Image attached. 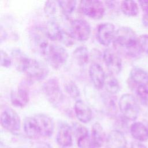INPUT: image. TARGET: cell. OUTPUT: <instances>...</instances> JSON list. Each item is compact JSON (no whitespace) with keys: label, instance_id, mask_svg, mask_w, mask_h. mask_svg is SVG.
<instances>
[{"label":"cell","instance_id":"cell-1","mask_svg":"<svg viewBox=\"0 0 148 148\" xmlns=\"http://www.w3.org/2000/svg\"><path fill=\"white\" fill-rule=\"evenodd\" d=\"M12 56L14 60L16 69L24 73L28 79L39 81L47 77L49 69L40 61L28 57L18 49L12 50Z\"/></svg>","mask_w":148,"mask_h":148},{"label":"cell","instance_id":"cell-2","mask_svg":"<svg viewBox=\"0 0 148 148\" xmlns=\"http://www.w3.org/2000/svg\"><path fill=\"white\" fill-rule=\"evenodd\" d=\"M113 42L116 49L131 58H138L142 54L138 37L130 27H121L117 29Z\"/></svg>","mask_w":148,"mask_h":148},{"label":"cell","instance_id":"cell-3","mask_svg":"<svg viewBox=\"0 0 148 148\" xmlns=\"http://www.w3.org/2000/svg\"><path fill=\"white\" fill-rule=\"evenodd\" d=\"M118 106L123 117L127 121H134L138 118L140 109L136 98L132 94L122 95L118 102Z\"/></svg>","mask_w":148,"mask_h":148},{"label":"cell","instance_id":"cell-4","mask_svg":"<svg viewBox=\"0 0 148 148\" xmlns=\"http://www.w3.org/2000/svg\"><path fill=\"white\" fill-rule=\"evenodd\" d=\"M42 90L48 101L54 106H58L62 102L64 95L57 78L47 80L43 84Z\"/></svg>","mask_w":148,"mask_h":148},{"label":"cell","instance_id":"cell-5","mask_svg":"<svg viewBox=\"0 0 148 148\" xmlns=\"http://www.w3.org/2000/svg\"><path fill=\"white\" fill-rule=\"evenodd\" d=\"M45 57L52 68L58 69L66 64L68 54L66 49L62 46L57 44H51L49 45Z\"/></svg>","mask_w":148,"mask_h":148},{"label":"cell","instance_id":"cell-6","mask_svg":"<svg viewBox=\"0 0 148 148\" xmlns=\"http://www.w3.org/2000/svg\"><path fill=\"white\" fill-rule=\"evenodd\" d=\"M1 124L3 128L13 134L18 133L21 128V120L13 109L6 107L1 113Z\"/></svg>","mask_w":148,"mask_h":148},{"label":"cell","instance_id":"cell-7","mask_svg":"<svg viewBox=\"0 0 148 148\" xmlns=\"http://www.w3.org/2000/svg\"><path fill=\"white\" fill-rule=\"evenodd\" d=\"M80 11L87 17L95 20L103 17L105 8L102 1L98 0H83L80 1Z\"/></svg>","mask_w":148,"mask_h":148},{"label":"cell","instance_id":"cell-8","mask_svg":"<svg viewBox=\"0 0 148 148\" xmlns=\"http://www.w3.org/2000/svg\"><path fill=\"white\" fill-rule=\"evenodd\" d=\"M69 31V34L74 39L86 41L91 35V27L85 20L75 19L70 23Z\"/></svg>","mask_w":148,"mask_h":148},{"label":"cell","instance_id":"cell-9","mask_svg":"<svg viewBox=\"0 0 148 148\" xmlns=\"http://www.w3.org/2000/svg\"><path fill=\"white\" fill-rule=\"evenodd\" d=\"M102 58L110 73L114 75L120 73L122 68V61L114 50L110 49H105L103 53Z\"/></svg>","mask_w":148,"mask_h":148},{"label":"cell","instance_id":"cell-10","mask_svg":"<svg viewBox=\"0 0 148 148\" xmlns=\"http://www.w3.org/2000/svg\"><path fill=\"white\" fill-rule=\"evenodd\" d=\"M116 30L114 25L109 22L100 24L98 26L97 38L99 43L103 46H109L113 42Z\"/></svg>","mask_w":148,"mask_h":148},{"label":"cell","instance_id":"cell-11","mask_svg":"<svg viewBox=\"0 0 148 148\" xmlns=\"http://www.w3.org/2000/svg\"><path fill=\"white\" fill-rule=\"evenodd\" d=\"M29 37L34 49L38 53L45 57L50 45L48 42V39L45 36L43 30L33 29L30 33Z\"/></svg>","mask_w":148,"mask_h":148},{"label":"cell","instance_id":"cell-12","mask_svg":"<svg viewBox=\"0 0 148 148\" xmlns=\"http://www.w3.org/2000/svg\"><path fill=\"white\" fill-rule=\"evenodd\" d=\"M25 82L20 83L16 91H12L10 100L12 105L16 107L23 108L29 102V95L28 84Z\"/></svg>","mask_w":148,"mask_h":148},{"label":"cell","instance_id":"cell-13","mask_svg":"<svg viewBox=\"0 0 148 148\" xmlns=\"http://www.w3.org/2000/svg\"><path fill=\"white\" fill-rule=\"evenodd\" d=\"M88 74L93 86L96 88L100 90L103 87L106 74L99 64L92 63L89 67Z\"/></svg>","mask_w":148,"mask_h":148},{"label":"cell","instance_id":"cell-14","mask_svg":"<svg viewBox=\"0 0 148 148\" xmlns=\"http://www.w3.org/2000/svg\"><path fill=\"white\" fill-rule=\"evenodd\" d=\"M127 139L121 131L113 130L106 136V148H127Z\"/></svg>","mask_w":148,"mask_h":148},{"label":"cell","instance_id":"cell-15","mask_svg":"<svg viewBox=\"0 0 148 148\" xmlns=\"http://www.w3.org/2000/svg\"><path fill=\"white\" fill-rule=\"evenodd\" d=\"M43 31L47 38L53 41L61 42L64 34V31L58 24L53 20L49 21L45 24Z\"/></svg>","mask_w":148,"mask_h":148},{"label":"cell","instance_id":"cell-16","mask_svg":"<svg viewBox=\"0 0 148 148\" xmlns=\"http://www.w3.org/2000/svg\"><path fill=\"white\" fill-rule=\"evenodd\" d=\"M72 130L66 124H62L58 128L57 135V143L63 147L71 146L73 143Z\"/></svg>","mask_w":148,"mask_h":148},{"label":"cell","instance_id":"cell-17","mask_svg":"<svg viewBox=\"0 0 148 148\" xmlns=\"http://www.w3.org/2000/svg\"><path fill=\"white\" fill-rule=\"evenodd\" d=\"M38 123L41 136L50 137L54 131V123L49 116L45 114L35 115Z\"/></svg>","mask_w":148,"mask_h":148},{"label":"cell","instance_id":"cell-18","mask_svg":"<svg viewBox=\"0 0 148 148\" xmlns=\"http://www.w3.org/2000/svg\"><path fill=\"white\" fill-rule=\"evenodd\" d=\"M74 110L77 119L83 123L90 122L92 119V111L88 105L81 99L75 103Z\"/></svg>","mask_w":148,"mask_h":148},{"label":"cell","instance_id":"cell-19","mask_svg":"<svg viewBox=\"0 0 148 148\" xmlns=\"http://www.w3.org/2000/svg\"><path fill=\"white\" fill-rule=\"evenodd\" d=\"M23 129L25 134L29 138H36L41 136L40 129L35 115L25 119L23 123Z\"/></svg>","mask_w":148,"mask_h":148},{"label":"cell","instance_id":"cell-20","mask_svg":"<svg viewBox=\"0 0 148 148\" xmlns=\"http://www.w3.org/2000/svg\"><path fill=\"white\" fill-rule=\"evenodd\" d=\"M130 133L132 136L138 142L148 140V128L141 122H135L130 126Z\"/></svg>","mask_w":148,"mask_h":148},{"label":"cell","instance_id":"cell-21","mask_svg":"<svg viewBox=\"0 0 148 148\" xmlns=\"http://www.w3.org/2000/svg\"><path fill=\"white\" fill-rule=\"evenodd\" d=\"M91 139L96 148H100L105 141L106 142V137L105 131L98 122L95 123L91 128Z\"/></svg>","mask_w":148,"mask_h":148},{"label":"cell","instance_id":"cell-22","mask_svg":"<svg viewBox=\"0 0 148 148\" xmlns=\"http://www.w3.org/2000/svg\"><path fill=\"white\" fill-rule=\"evenodd\" d=\"M130 79L137 86H146L148 84V74L144 69L138 67H134L130 72Z\"/></svg>","mask_w":148,"mask_h":148},{"label":"cell","instance_id":"cell-23","mask_svg":"<svg viewBox=\"0 0 148 148\" xmlns=\"http://www.w3.org/2000/svg\"><path fill=\"white\" fill-rule=\"evenodd\" d=\"M73 56L76 63L80 66L86 65L90 59L88 50L85 46L76 47L73 52Z\"/></svg>","mask_w":148,"mask_h":148},{"label":"cell","instance_id":"cell-24","mask_svg":"<svg viewBox=\"0 0 148 148\" xmlns=\"http://www.w3.org/2000/svg\"><path fill=\"white\" fill-rule=\"evenodd\" d=\"M105 90L110 95L117 94L120 90L119 82L114 75L109 73L106 75L104 86Z\"/></svg>","mask_w":148,"mask_h":148},{"label":"cell","instance_id":"cell-25","mask_svg":"<svg viewBox=\"0 0 148 148\" xmlns=\"http://www.w3.org/2000/svg\"><path fill=\"white\" fill-rule=\"evenodd\" d=\"M120 8L122 12L130 17L136 16L139 13V8L134 1H123L121 2Z\"/></svg>","mask_w":148,"mask_h":148},{"label":"cell","instance_id":"cell-26","mask_svg":"<svg viewBox=\"0 0 148 148\" xmlns=\"http://www.w3.org/2000/svg\"><path fill=\"white\" fill-rule=\"evenodd\" d=\"M57 2L62 13L66 17H69L75 11L77 1L74 0H64L58 1Z\"/></svg>","mask_w":148,"mask_h":148},{"label":"cell","instance_id":"cell-27","mask_svg":"<svg viewBox=\"0 0 148 148\" xmlns=\"http://www.w3.org/2000/svg\"><path fill=\"white\" fill-rule=\"evenodd\" d=\"M113 95H107L105 97L104 103L105 105V107L109 112V114L112 116H116L117 111V105L116 103V99Z\"/></svg>","mask_w":148,"mask_h":148},{"label":"cell","instance_id":"cell-28","mask_svg":"<svg viewBox=\"0 0 148 148\" xmlns=\"http://www.w3.org/2000/svg\"><path fill=\"white\" fill-rule=\"evenodd\" d=\"M66 92L73 99H76L80 95L79 88L73 81H68L64 86Z\"/></svg>","mask_w":148,"mask_h":148},{"label":"cell","instance_id":"cell-29","mask_svg":"<svg viewBox=\"0 0 148 148\" xmlns=\"http://www.w3.org/2000/svg\"><path fill=\"white\" fill-rule=\"evenodd\" d=\"M79 148H96L90 134L83 136L77 139Z\"/></svg>","mask_w":148,"mask_h":148},{"label":"cell","instance_id":"cell-30","mask_svg":"<svg viewBox=\"0 0 148 148\" xmlns=\"http://www.w3.org/2000/svg\"><path fill=\"white\" fill-rule=\"evenodd\" d=\"M136 91L141 102L148 107V88L145 86H138L136 87Z\"/></svg>","mask_w":148,"mask_h":148},{"label":"cell","instance_id":"cell-31","mask_svg":"<svg viewBox=\"0 0 148 148\" xmlns=\"http://www.w3.org/2000/svg\"><path fill=\"white\" fill-rule=\"evenodd\" d=\"M57 3V2L54 1H47L45 2L44 5V12L47 16L52 17L56 14L58 5Z\"/></svg>","mask_w":148,"mask_h":148},{"label":"cell","instance_id":"cell-32","mask_svg":"<svg viewBox=\"0 0 148 148\" xmlns=\"http://www.w3.org/2000/svg\"><path fill=\"white\" fill-rule=\"evenodd\" d=\"M72 130V132L75 135V136L76 137V139H79V138L83 136L89 134L88 130L86 127L77 123H73Z\"/></svg>","mask_w":148,"mask_h":148},{"label":"cell","instance_id":"cell-33","mask_svg":"<svg viewBox=\"0 0 148 148\" xmlns=\"http://www.w3.org/2000/svg\"><path fill=\"white\" fill-rule=\"evenodd\" d=\"M1 56V65L5 68H9L12 64V60L11 57L6 52L1 50L0 51Z\"/></svg>","mask_w":148,"mask_h":148},{"label":"cell","instance_id":"cell-34","mask_svg":"<svg viewBox=\"0 0 148 148\" xmlns=\"http://www.w3.org/2000/svg\"><path fill=\"white\" fill-rule=\"evenodd\" d=\"M138 40L142 51L148 54V34H143L139 36Z\"/></svg>","mask_w":148,"mask_h":148},{"label":"cell","instance_id":"cell-35","mask_svg":"<svg viewBox=\"0 0 148 148\" xmlns=\"http://www.w3.org/2000/svg\"><path fill=\"white\" fill-rule=\"evenodd\" d=\"M138 3L142 10L145 13H148V0L146 1H139Z\"/></svg>","mask_w":148,"mask_h":148},{"label":"cell","instance_id":"cell-36","mask_svg":"<svg viewBox=\"0 0 148 148\" xmlns=\"http://www.w3.org/2000/svg\"><path fill=\"white\" fill-rule=\"evenodd\" d=\"M36 148H53L51 146L45 142H39L36 144Z\"/></svg>","mask_w":148,"mask_h":148},{"label":"cell","instance_id":"cell-37","mask_svg":"<svg viewBox=\"0 0 148 148\" xmlns=\"http://www.w3.org/2000/svg\"><path fill=\"white\" fill-rule=\"evenodd\" d=\"M131 148H147L146 146L142 144L140 142H134L131 143Z\"/></svg>","mask_w":148,"mask_h":148},{"label":"cell","instance_id":"cell-38","mask_svg":"<svg viewBox=\"0 0 148 148\" xmlns=\"http://www.w3.org/2000/svg\"><path fill=\"white\" fill-rule=\"evenodd\" d=\"M143 24L147 28H148V13H145L142 17Z\"/></svg>","mask_w":148,"mask_h":148}]
</instances>
